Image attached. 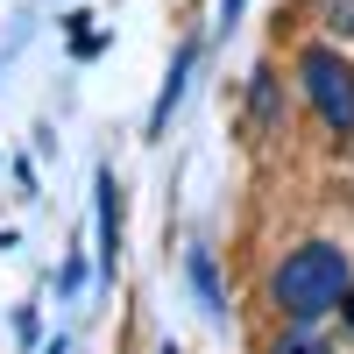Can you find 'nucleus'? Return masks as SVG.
Here are the masks:
<instances>
[{
	"mask_svg": "<svg viewBox=\"0 0 354 354\" xmlns=\"http://www.w3.org/2000/svg\"><path fill=\"white\" fill-rule=\"evenodd\" d=\"M113 262H121V185H113V170H100V270L106 277Z\"/></svg>",
	"mask_w": 354,
	"mask_h": 354,
	"instance_id": "7ed1b4c3",
	"label": "nucleus"
},
{
	"mask_svg": "<svg viewBox=\"0 0 354 354\" xmlns=\"http://www.w3.org/2000/svg\"><path fill=\"white\" fill-rule=\"evenodd\" d=\"M220 21L234 28V21H241V0H220Z\"/></svg>",
	"mask_w": 354,
	"mask_h": 354,
	"instance_id": "6e6552de",
	"label": "nucleus"
},
{
	"mask_svg": "<svg viewBox=\"0 0 354 354\" xmlns=\"http://www.w3.org/2000/svg\"><path fill=\"white\" fill-rule=\"evenodd\" d=\"M277 354H333V347H326V340H319L312 326H290V333L277 340Z\"/></svg>",
	"mask_w": 354,
	"mask_h": 354,
	"instance_id": "423d86ee",
	"label": "nucleus"
},
{
	"mask_svg": "<svg viewBox=\"0 0 354 354\" xmlns=\"http://www.w3.org/2000/svg\"><path fill=\"white\" fill-rule=\"evenodd\" d=\"M326 15H333V28H340V36H354V0H333Z\"/></svg>",
	"mask_w": 354,
	"mask_h": 354,
	"instance_id": "0eeeda50",
	"label": "nucleus"
},
{
	"mask_svg": "<svg viewBox=\"0 0 354 354\" xmlns=\"http://www.w3.org/2000/svg\"><path fill=\"white\" fill-rule=\"evenodd\" d=\"M354 290V262L340 241H305V248H290L277 262V277H270V298L277 312L290 319V326H312V319H326L340 312V298Z\"/></svg>",
	"mask_w": 354,
	"mask_h": 354,
	"instance_id": "f257e3e1",
	"label": "nucleus"
},
{
	"mask_svg": "<svg viewBox=\"0 0 354 354\" xmlns=\"http://www.w3.org/2000/svg\"><path fill=\"white\" fill-rule=\"evenodd\" d=\"M185 277H192V290H198V305L220 319L227 298H220V277H213V248H185Z\"/></svg>",
	"mask_w": 354,
	"mask_h": 354,
	"instance_id": "39448f33",
	"label": "nucleus"
},
{
	"mask_svg": "<svg viewBox=\"0 0 354 354\" xmlns=\"http://www.w3.org/2000/svg\"><path fill=\"white\" fill-rule=\"evenodd\" d=\"M298 85H305L312 113H319V121H326L333 135H354V64H347L340 50L312 43V50L298 57Z\"/></svg>",
	"mask_w": 354,
	"mask_h": 354,
	"instance_id": "f03ea898",
	"label": "nucleus"
},
{
	"mask_svg": "<svg viewBox=\"0 0 354 354\" xmlns=\"http://www.w3.org/2000/svg\"><path fill=\"white\" fill-rule=\"evenodd\" d=\"M192 57H198L192 43H185V50H177V57H170V78H163V93H156V106H149V142H156V135L170 128V106H177V100H185V71H192Z\"/></svg>",
	"mask_w": 354,
	"mask_h": 354,
	"instance_id": "20e7f679",
	"label": "nucleus"
},
{
	"mask_svg": "<svg viewBox=\"0 0 354 354\" xmlns=\"http://www.w3.org/2000/svg\"><path fill=\"white\" fill-rule=\"evenodd\" d=\"M340 312H347V326H354V290H347V298H340Z\"/></svg>",
	"mask_w": 354,
	"mask_h": 354,
	"instance_id": "1a4fd4ad",
	"label": "nucleus"
}]
</instances>
